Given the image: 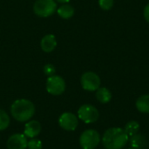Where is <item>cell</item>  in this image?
Here are the masks:
<instances>
[{
	"label": "cell",
	"instance_id": "obj_1",
	"mask_svg": "<svg viewBox=\"0 0 149 149\" xmlns=\"http://www.w3.org/2000/svg\"><path fill=\"white\" fill-rule=\"evenodd\" d=\"M129 136L120 127L107 129L102 137V143L106 149H121L128 142Z\"/></svg>",
	"mask_w": 149,
	"mask_h": 149
},
{
	"label": "cell",
	"instance_id": "obj_16",
	"mask_svg": "<svg viewBox=\"0 0 149 149\" xmlns=\"http://www.w3.org/2000/svg\"><path fill=\"white\" fill-rule=\"evenodd\" d=\"M139 130H140V124L135 120H131L127 122L124 128V131L126 132V134L130 137L138 134Z\"/></svg>",
	"mask_w": 149,
	"mask_h": 149
},
{
	"label": "cell",
	"instance_id": "obj_9",
	"mask_svg": "<svg viewBox=\"0 0 149 149\" xmlns=\"http://www.w3.org/2000/svg\"><path fill=\"white\" fill-rule=\"evenodd\" d=\"M27 137L24 134H15L9 137L7 141L8 149H26L27 148Z\"/></svg>",
	"mask_w": 149,
	"mask_h": 149
},
{
	"label": "cell",
	"instance_id": "obj_17",
	"mask_svg": "<svg viewBox=\"0 0 149 149\" xmlns=\"http://www.w3.org/2000/svg\"><path fill=\"white\" fill-rule=\"evenodd\" d=\"M10 125V117L7 113L0 109V131L6 129Z\"/></svg>",
	"mask_w": 149,
	"mask_h": 149
},
{
	"label": "cell",
	"instance_id": "obj_5",
	"mask_svg": "<svg viewBox=\"0 0 149 149\" xmlns=\"http://www.w3.org/2000/svg\"><path fill=\"white\" fill-rule=\"evenodd\" d=\"M79 118L86 124L94 123L99 120L100 113L98 109L90 104H85L79 107L78 110Z\"/></svg>",
	"mask_w": 149,
	"mask_h": 149
},
{
	"label": "cell",
	"instance_id": "obj_19",
	"mask_svg": "<svg viewBox=\"0 0 149 149\" xmlns=\"http://www.w3.org/2000/svg\"><path fill=\"white\" fill-rule=\"evenodd\" d=\"M114 0H99V5L105 10H111L113 6Z\"/></svg>",
	"mask_w": 149,
	"mask_h": 149
},
{
	"label": "cell",
	"instance_id": "obj_2",
	"mask_svg": "<svg viewBox=\"0 0 149 149\" xmlns=\"http://www.w3.org/2000/svg\"><path fill=\"white\" fill-rule=\"evenodd\" d=\"M10 113L17 121L25 122L31 120L34 115L35 106L31 101L28 100H17L11 105Z\"/></svg>",
	"mask_w": 149,
	"mask_h": 149
},
{
	"label": "cell",
	"instance_id": "obj_6",
	"mask_svg": "<svg viewBox=\"0 0 149 149\" xmlns=\"http://www.w3.org/2000/svg\"><path fill=\"white\" fill-rule=\"evenodd\" d=\"M80 83L86 91L94 92L97 91L100 87V78L98 74L93 72H85L80 79Z\"/></svg>",
	"mask_w": 149,
	"mask_h": 149
},
{
	"label": "cell",
	"instance_id": "obj_10",
	"mask_svg": "<svg viewBox=\"0 0 149 149\" xmlns=\"http://www.w3.org/2000/svg\"><path fill=\"white\" fill-rule=\"evenodd\" d=\"M41 132V124L37 120H31L25 124L24 134L27 138H35Z\"/></svg>",
	"mask_w": 149,
	"mask_h": 149
},
{
	"label": "cell",
	"instance_id": "obj_12",
	"mask_svg": "<svg viewBox=\"0 0 149 149\" xmlns=\"http://www.w3.org/2000/svg\"><path fill=\"white\" fill-rule=\"evenodd\" d=\"M130 145L136 149H145L147 147V140L144 135L136 134L130 137Z\"/></svg>",
	"mask_w": 149,
	"mask_h": 149
},
{
	"label": "cell",
	"instance_id": "obj_4",
	"mask_svg": "<svg viewBox=\"0 0 149 149\" xmlns=\"http://www.w3.org/2000/svg\"><path fill=\"white\" fill-rule=\"evenodd\" d=\"M100 142V135L94 129L84 131L79 137V144L83 149H94Z\"/></svg>",
	"mask_w": 149,
	"mask_h": 149
},
{
	"label": "cell",
	"instance_id": "obj_15",
	"mask_svg": "<svg viewBox=\"0 0 149 149\" xmlns=\"http://www.w3.org/2000/svg\"><path fill=\"white\" fill-rule=\"evenodd\" d=\"M57 12L58 14V16L64 19H68L70 17H72L74 14V8L67 3H64L62 4L58 10Z\"/></svg>",
	"mask_w": 149,
	"mask_h": 149
},
{
	"label": "cell",
	"instance_id": "obj_18",
	"mask_svg": "<svg viewBox=\"0 0 149 149\" xmlns=\"http://www.w3.org/2000/svg\"><path fill=\"white\" fill-rule=\"evenodd\" d=\"M42 141L36 138H32L31 140H30L27 144L28 149H42Z\"/></svg>",
	"mask_w": 149,
	"mask_h": 149
},
{
	"label": "cell",
	"instance_id": "obj_14",
	"mask_svg": "<svg viewBox=\"0 0 149 149\" xmlns=\"http://www.w3.org/2000/svg\"><path fill=\"white\" fill-rule=\"evenodd\" d=\"M96 98L100 103L107 104V103L110 102V100H112V93L107 88L100 87L96 91Z\"/></svg>",
	"mask_w": 149,
	"mask_h": 149
},
{
	"label": "cell",
	"instance_id": "obj_23",
	"mask_svg": "<svg viewBox=\"0 0 149 149\" xmlns=\"http://www.w3.org/2000/svg\"><path fill=\"white\" fill-rule=\"evenodd\" d=\"M129 149H136V148H129Z\"/></svg>",
	"mask_w": 149,
	"mask_h": 149
},
{
	"label": "cell",
	"instance_id": "obj_11",
	"mask_svg": "<svg viewBox=\"0 0 149 149\" xmlns=\"http://www.w3.org/2000/svg\"><path fill=\"white\" fill-rule=\"evenodd\" d=\"M41 48L45 52H52L55 47L57 46V40L54 35L52 34H47L43 37L40 42Z\"/></svg>",
	"mask_w": 149,
	"mask_h": 149
},
{
	"label": "cell",
	"instance_id": "obj_3",
	"mask_svg": "<svg viewBox=\"0 0 149 149\" xmlns=\"http://www.w3.org/2000/svg\"><path fill=\"white\" fill-rule=\"evenodd\" d=\"M57 10L55 0H37L33 5V10L36 15L41 17H46L54 14Z\"/></svg>",
	"mask_w": 149,
	"mask_h": 149
},
{
	"label": "cell",
	"instance_id": "obj_20",
	"mask_svg": "<svg viewBox=\"0 0 149 149\" xmlns=\"http://www.w3.org/2000/svg\"><path fill=\"white\" fill-rule=\"evenodd\" d=\"M55 72H56L55 66L53 65H52V64H47V65H45L44 66V72L48 77H51V76L54 75Z\"/></svg>",
	"mask_w": 149,
	"mask_h": 149
},
{
	"label": "cell",
	"instance_id": "obj_22",
	"mask_svg": "<svg viewBox=\"0 0 149 149\" xmlns=\"http://www.w3.org/2000/svg\"><path fill=\"white\" fill-rule=\"evenodd\" d=\"M56 2H58V3H68L70 0H55Z\"/></svg>",
	"mask_w": 149,
	"mask_h": 149
},
{
	"label": "cell",
	"instance_id": "obj_21",
	"mask_svg": "<svg viewBox=\"0 0 149 149\" xmlns=\"http://www.w3.org/2000/svg\"><path fill=\"white\" fill-rule=\"evenodd\" d=\"M143 15H144V17H145L146 21L149 24V3H148V4L146 5V7L144 8Z\"/></svg>",
	"mask_w": 149,
	"mask_h": 149
},
{
	"label": "cell",
	"instance_id": "obj_8",
	"mask_svg": "<svg viewBox=\"0 0 149 149\" xmlns=\"http://www.w3.org/2000/svg\"><path fill=\"white\" fill-rule=\"evenodd\" d=\"M58 124L65 131H74L79 125V120L75 114L67 112L60 115Z\"/></svg>",
	"mask_w": 149,
	"mask_h": 149
},
{
	"label": "cell",
	"instance_id": "obj_7",
	"mask_svg": "<svg viewBox=\"0 0 149 149\" xmlns=\"http://www.w3.org/2000/svg\"><path fill=\"white\" fill-rule=\"evenodd\" d=\"M46 90L50 94L60 95L65 90V82L63 78L58 75L48 77L46 81Z\"/></svg>",
	"mask_w": 149,
	"mask_h": 149
},
{
	"label": "cell",
	"instance_id": "obj_13",
	"mask_svg": "<svg viewBox=\"0 0 149 149\" xmlns=\"http://www.w3.org/2000/svg\"><path fill=\"white\" fill-rule=\"evenodd\" d=\"M136 108L143 113H149V94H144L136 100Z\"/></svg>",
	"mask_w": 149,
	"mask_h": 149
}]
</instances>
